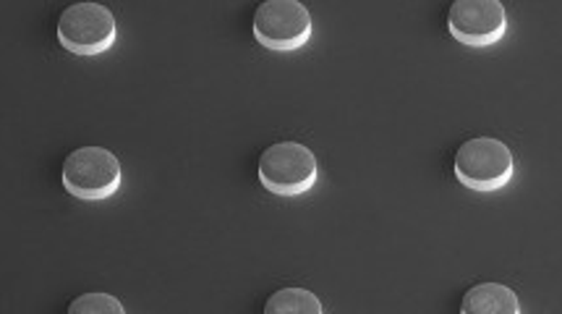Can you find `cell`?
Masks as SVG:
<instances>
[{"label": "cell", "instance_id": "9", "mask_svg": "<svg viewBox=\"0 0 562 314\" xmlns=\"http://www.w3.org/2000/svg\"><path fill=\"white\" fill-rule=\"evenodd\" d=\"M126 306H123L119 299L111 296V293H85V296H77L71 304H68V314H123Z\"/></svg>", "mask_w": 562, "mask_h": 314}, {"label": "cell", "instance_id": "8", "mask_svg": "<svg viewBox=\"0 0 562 314\" xmlns=\"http://www.w3.org/2000/svg\"><path fill=\"white\" fill-rule=\"evenodd\" d=\"M265 314H325V306L306 289H280L267 299Z\"/></svg>", "mask_w": 562, "mask_h": 314}, {"label": "cell", "instance_id": "6", "mask_svg": "<svg viewBox=\"0 0 562 314\" xmlns=\"http://www.w3.org/2000/svg\"><path fill=\"white\" fill-rule=\"evenodd\" d=\"M452 40L469 47H490L507 34V11L499 0H456L448 11Z\"/></svg>", "mask_w": 562, "mask_h": 314}, {"label": "cell", "instance_id": "1", "mask_svg": "<svg viewBox=\"0 0 562 314\" xmlns=\"http://www.w3.org/2000/svg\"><path fill=\"white\" fill-rule=\"evenodd\" d=\"M456 179L465 189L490 191L505 189L516 173V157L505 142L495 136H474V139L463 142L456 153Z\"/></svg>", "mask_w": 562, "mask_h": 314}, {"label": "cell", "instance_id": "4", "mask_svg": "<svg viewBox=\"0 0 562 314\" xmlns=\"http://www.w3.org/2000/svg\"><path fill=\"white\" fill-rule=\"evenodd\" d=\"M58 43L74 56H102L115 45L119 24L100 3H74L58 19Z\"/></svg>", "mask_w": 562, "mask_h": 314}, {"label": "cell", "instance_id": "2", "mask_svg": "<svg viewBox=\"0 0 562 314\" xmlns=\"http://www.w3.org/2000/svg\"><path fill=\"white\" fill-rule=\"evenodd\" d=\"M319 179V162L301 142H276L259 157V181L276 197L306 194Z\"/></svg>", "mask_w": 562, "mask_h": 314}, {"label": "cell", "instance_id": "3", "mask_svg": "<svg viewBox=\"0 0 562 314\" xmlns=\"http://www.w3.org/2000/svg\"><path fill=\"white\" fill-rule=\"evenodd\" d=\"M121 162L111 149L105 147H79L66 157L64 189L71 197L85 202H102L111 200L115 191L121 189Z\"/></svg>", "mask_w": 562, "mask_h": 314}, {"label": "cell", "instance_id": "5", "mask_svg": "<svg viewBox=\"0 0 562 314\" xmlns=\"http://www.w3.org/2000/svg\"><path fill=\"white\" fill-rule=\"evenodd\" d=\"M312 30V13L299 0H267L254 13V37L272 53L301 51Z\"/></svg>", "mask_w": 562, "mask_h": 314}, {"label": "cell", "instance_id": "7", "mask_svg": "<svg viewBox=\"0 0 562 314\" xmlns=\"http://www.w3.org/2000/svg\"><path fill=\"white\" fill-rule=\"evenodd\" d=\"M463 314H520L518 293L503 283H479L465 291Z\"/></svg>", "mask_w": 562, "mask_h": 314}]
</instances>
